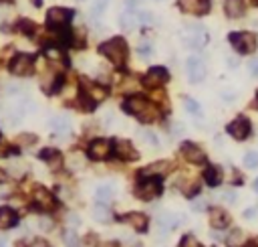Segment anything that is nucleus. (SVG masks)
<instances>
[{"mask_svg":"<svg viewBox=\"0 0 258 247\" xmlns=\"http://www.w3.org/2000/svg\"><path fill=\"white\" fill-rule=\"evenodd\" d=\"M83 95L89 97L93 104H97V102H103L107 97V87H103L99 83H93V81L83 79Z\"/></svg>","mask_w":258,"mask_h":247,"instance_id":"10","label":"nucleus"},{"mask_svg":"<svg viewBox=\"0 0 258 247\" xmlns=\"http://www.w3.org/2000/svg\"><path fill=\"white\" fill-rule=\"evenodd\" d=\"M137 51H140V55H141V57H149V53H151V45L143 43V45L137 47Z\"/></svg>","mask_w":258,"mask_h":247,"instance_id":"33","label":"nucleus"},{"mask_svg":"<svg viewBox=\"0 0 258 247\" xmlns=\"http://www.w3.org/2000/svg\"><path fill=\"white\" fill-rule=\"evenodd\" d=\"M160 192H162L160 180H153V178L141 180V183L137 185V189H135V196H137V199H141V201H151V199H156Z\"/></svg>","mask_w":258,"mask_h":247,"instance_id":"5","label":"nucleus"},{"mask_svg":"<svg viewBox=\"0 0 258 247\" xmlns=\"http://www.w3.org/2000/svg\"><path fill=\"white\" fill-rule=\"evenodd\" d=\"M4 180H6V172L0 170V183H4Z\"/></svg>","mask_w":258,"mask_h":247,"instance_id":"44","label":"nucleus"},{"mask_svg":"<svg viewBox=\"0 0 258 247\" xmlns=\"http://www.w3.org/2000/svg\"><path fill=\"white\" fill-rule=\"evenodd\" d=\"M230 43L232 47L236 49L238 53H252L256 51V35H252V32H246V30H240V32H230Z\"/></svg>","mask_w":258,"mask_h":247,"instance_id":"3","label":"nucleus"},{"mask_svg":"<svg viewBox=\"0 0 258 247\" xmlns=\"http://www.w3.org/2000/svg\"><path fill=\"white\" fill-rule=\"evenodd\" d=\"M123 110L127 113H131V116H135L137 120L145 122V124L156 122L160 118V111L153 108L143 95H131V97H127V100L123 102Z\"/></svg>","mask_w":258,"mask_h":247,"instance_id":"1","label":"nucleus"},{"mask_svg":"<svg viewBox=\"0 0 258 247\" xmlns=\"http://www.w3.org/2000/svg\"><path fill=\"white\" fill-rule=\"evenodd\" d=\"M43 229H50V221H48V219L43 221Z\"/></svg>","mask_w":258,"mask_h":247,"instance_id":"45","label":"nucleus"},{"mask_svg":"<svg viewBox=\"0 0 258 247\" xmlns=\"http://www.w3.org/2000/svg\"><path fill=\"white\" fill-rule=\"evenodd\" d=\"M73 19V10L63 8V6H55L47 12V25L53 28H65Z\"/></svg>","mask_w":258,"mask_h":247,"instance_id":"4","label":"nucleus"},{"mask_svg":"<svg viewBox=\"0 0 258 247\" xmlns=\"http://www.w3.org/2000/svg\"><path fill=\"white\" fill-rule=\"evenodd\" d=\"M210 221H212V225H214L216 229H226V227L230 225V217H228L222 209H212V213H210Z\"/></svg>","mask_w":258,"mask_h":247,"instance_id":"22","label":"nucleus"},{"mask_svg":"<svg viewBox=\"0 0 258 247\" xmlns=\"http://www.w3.org/2000/svg\"><path fill=\"white\" fill-rule=\"evenodd\" d=\"M28 247H48V245H47V241H43V239H34V241H30Z\"/></svg>","mask_w":258,"mask_h":247,"instance_id":"37","label":"nucleus"},{"mask_svg":"<svg viewBox=\"0 0 258 247\" xmlns=\"http://www.w3.org/2000/svg\"><path fill=\"white\" fill-rule=\"evenodd\" d=\"M45 55L48 59H63V51H61V49H55V47H47Z\"/></svg>","mask_w":258,"mask_h":247,"instance_id":"30","label":"nucleus"},{"mask_svg":"<svg viewBox=\"0 0 258 247\" xmlns=\"http://www.w3.org/2000/svg\"><path fill=\"white\" fill-rule=\"evenodd\" d=\"M141 136H143V138H145L149 144L158 146V136H156V134H151V132H147V130H145V132H141Z\"/></svg>","mask_w":258,"mask_h":247,"instance_id":"32","label":"nucleus"},{"mask_svg":"<svg viewBox=\"0 0 258 247\" xmlns=\"http://www.w3.org/2000/svg\"><path fill=\"white\" fill-rule=\"evenodd\" d=\"M137 21H140V23H151L153 16L149 12H140V14H137Z\"/></svg>","mask_w":258,"mask_h":247,"instance_id":"35","label":"nucleus"},{"mask_svg":"<svg viewBox=\"0 0 258 247\" xmlns=\"http://www.w3.org/2000/svg\"><path fill=\"white\" fill-rule=\"evenodd\" d=\"M34 203H37L41 209H47V211L55 207L53 194H50L47 189H37V191H34Z\"/></svg>","mask_w":258,"mask_h":247,"instance_id":"20","label":"nucleus"},{"mask_svg":"<svg viewBox=\"0 0 258 247\" xmlns=\"http://www.w3.org/2000/svg\"><path fill=\"white\" fill-rule=\"evenodd\" d=\"M95 196H97V201H101V203H107V201H111V189L109 187H99L97 191H95Z\"/></svg>","mask_w":258,"mask_h":247,"instance_id":"27","label":"nucleus"},{"mask_svg":"<svg viewBox=\"0 0 258 247\" xmlns=\"http://www.w3.org/2000/svg\"><path fill=\"white\" fill-rule=\"evenodd\" d=\"M41 160H45L50 168H59L61 166V160H63V156H61V152L57 150V148H45V150H41Z\"/></svg>","mask_w":258,"mask_h":247,"instance_id":"17","label":"nucleus"},{"mask_svg":"<svg viewBox=\"0 0 258 247\" xmlns=\"http://www.w3.org/2000/svg\"><path fill=\"white\" fill-rule=\"evenodd\" d=\"M32 67H34V59L30 55H24V53H19V55H16L10 61V73L19 75V77L30 75L32 73Z\"/></svg>","mask_w":258,"mask_h":247,"instance_id":"6","label":"nucleus"},{"mask_svg":"<svg viewBox=\"0 0 258 247\" xmlns=\"http://www.w3.org/2000/svg\"><path fill=\"white\" fill-rule=\"evenodd\" d=\"M32 4H34V6H41V4H43V0H32Z\"/></svg>","mask_w":258,"mask_h":247,"instance_id":"47","label":"nucleus"},{"mask_svg":"<svg viewBox=\"0 0 258 247\" xmlns=\"http://www.w3.org/2000/svg\"><path fill=\"white\" fill-rule=\"evenodd\" d=\"M206 41H208V37H206V32H204L202 27H188V30H186V43L190 45V47L198 49Z\"/></svg>","mask_w":258,"mask_h":247,"instance_id":"15","label":"nucleus"},{"mask_svg":"<svg viewBox=\"0 0 258 247\" xmlns=\"http://www.w3.org/2000/svg\"><path fill=\"white\" fill-rule=\"evenodd\" d=\"M137 23V14H133V12H123L121 16H119V27H121L123 30H131Z\"/></svg>","mask_w":258,"mask_h":247,"instance_id":"25","label":"nucleus"},{"mask_svg":"<svg viewBox=\"0 0 258 247\" xmlns=\"http://www.w3.org/2000/svg\"><path fill=\"white\" fill-rule=\"evenodd\" d=\"M93 217H95L97 221H109V219H111V213H109V209H107L105 205H97V207L93 209Z\"/></svg>","mask_w":258,"mask_h":247,"instance_id":"26","label":"nucleus"},{"mask_svg":"<svg viewBox=\"0 0 258 247\" xmlns=\"http://www.w3.org/2000/svg\"><path fill=\"white\" fill-rule=\"evenodd\" d=\"M180 6L190 14H206L210 10V0H180Z\"/></svg>","mask_w":258,"mask_h":247,"instance_id":"14","label":"nucleus"},{"mask_svg":"<svg viewBox=\"0 0 258 247\" xmlns=\"http://www.w3.org/2000/svg\"><path fill=\"white\" fill-rule=\"evenodd\" d=\"M180 247H202V245H200L196 239H192V237H184Z\"/></svg>","mask_w":258,"mask_h":247,"instance_id":"31","label":"nucleus"},{"mask_svg":"<svg viewBox=\"0 0 258 247\" xmlns=\"http://www.w3.org/2000/svg\"><path fill=\"white\" fill-rule=\"evenodd\" d=\"M137 2H140V0H125V4H127V6H135Z\"/></svg>","mask_w":258,"mask_h":247,"instance_id":"43","label":"nucleus"},{"mask_svg":"<svg viewBox=\"0 0 258 247\" xmlns=\"http://www.w3.org/2000/svg\"><path fill=\"white\" fill-rule=\"evenodd\" d=\"M228 65H230V67H236L238 61H236V59H228Z\"/></svg>","mask_w":258,"mask_h":247,"instance_id":"46","label":"nucleus"},{"mask_svg":"<svg viewBox=\"0 0 258 247\" xmlns=\"http://www.w3.org/2000/svg\"><path fill=\"white\" fill-rule=\"evenodd\" d=\"M186 71H188V77H190L192 83H200V81L206 77V65L202 59L190 57L186 61Z\"/></svg>","mask_w":258,"mask_h":247,"instance_id":"8","label":"nucleus"},{"mask_svg":"<svg viewBox=\"0 0 258 247\" xmlns=\"http://www.w3.org/2000/svg\"><path fill=\"white\" fill-rule=\"evenodd\" d=\"M171 166H174V164L167 160H158V162L149 164V166L141 168V176H165L171 170Z\"/></svg>","mask_w":258,"mask_h":247,"instance_id":"13","label":"nucleus"},{"mask_svg":"<svg viewBox=\"0 0 258 247\" xmlns=\"http://www.w3.org/2000/svg\"><path fill=\"white\" fill-rule=\"evenodd\" d=\"M101 55H105L111 63L115 65H123L125 59H127V43L121 39V37H113L109 41H105L101 47H99Z\"/></svg>","mask_w":258,"mask_h":247,"instance_id":"2","label":"nucleus"},{"mask_svg":"<svg viewBox=\"0 0 258 247\" xmlns=\"http://www.w3.org/2000/svg\"><path fill=\"white\" fill-rule=\"evenodd\" d=\"M254 108H258V91H256V102H254Z\"/></svg>","mask_w":258,"mask_h":247,"instance_id":"48","label":"nucleus"},{"mask_svg":"<svg viewBox=\"0 0 258 247\" xmlns=\"http://www.w3.org/2000/svg\"><path fill=\"white\" fill-rule=\"evenodd\" d=\"M50 128H53V132H57V134H65V132H69V128H71V122L65 116H55L50 120Z\"/></svg>","mask_w":258,"mask_h":247,"instance_id":"24","label":"nucleus"},{"mask_svg":"<svg viewBox=\"0 0 258 247\" xmlns=\"http://www.w3.org/2000/svg\"><path fill=\"white\" fill-rule=\"evenodd\" d=\"M16 223H19V215L8 207H0V229L14 227Z\"/></svg>","mask_w":258,"mask_h":247,"instance_id":"21","label":"nucleus"},{"mask_svg":"<svg viewBox=\"0 0 258 247\" xmlns=\"http://www.w3.org/2000/svg\"><path fill=\"white\" fill-rule=\"evenodd\" d=\"M244 166H248V168L258 166V152H246L244 154Z\"/></svg>","mask_w":258,"mask_h":247,"instance_id":"28","label":"nucleus"},{"mask_svg":"<svg viewBox=\"0 0 258 247\" xmlns=\"http://www.w3.org/2000/svg\"><path fill=\"white\" fill-rule=\"evenodd\" d=\"M254 189H256V191H258V180H256V183H254Z\"/></svg>","mask_w":258,"mask_h":247,"instance_id":"49","label":"nucleus"},{"mask_svg":"<svg viewBox=\"0 0 258 247\" xmlns=\"http://www.w3.org/2000/svg\"><path fill=\"white\" fill-rule=\"evenodd\" d=\"M97 247H119V243H117V241H103V243H99Z\"/></svg>","mask_w":258,"mask_h":247,"instance_id":"40","label":"nucleus"},{"mask_svg":"<svg viewBox=\"0 0 258 247\" xmlns=\"http://www.w3.org/2000/svg\"><path fill=\"white\" fill-rule=\"evenodd\" d=\"M204 209H206V203H204V201L194 203V211H196V213H200V211H204Z\"/></svg>","mask_w":258,"mask_h":247,"instance_id":"41","label":"nucleus"},{"mask_svg":"<svg viewBox=\"0 0 258 247\" xmlns=\"http://www.w3.org/2000/svg\"><path fill=\"white\" fill-rule=\"evenodd\" d=\"M244 217H246V219H252V217H256V209H254V207H248V209L244 211Z\"/></svg>","mask_w":258,"mask_h":247,"instance_id":"38","label":"nucleus"},{"mask_svg":"<svg viewBox=\"0 0 258 247\" xmlns=\"http://www.w3.org/2000/svg\"><path fill=\"white\" fill-rule=\"evenodd\" d=\"M184 106H186V110L190 111V113H194V116H198V113H200V106H198V102L192 100V97H186Z\"/></svg>","mask_w":258,"mask_h":247,"instance_id":"29","label":"nucleus"},{"mask_svg":"<svg viewBox=\"0 0 258 247\" xmlns=\"http://www.w3.org/2000/svg\"><path fill=\"white\" fill-rule=\"evenodd\" d=\"M115 154L121 160H135L137 158V150L133 148V144L127 142V140H119L115 144Z\"/></svg>","mask_w":258,"mask_h":247,"instance_id":"16","label":"nucleus"},{"mask_svg":"<svg viewBox=\"0 0 258 247\" xmlns=\"http://www.w3.org/2000/svg\"><path fill=\"white\" fill-rule=\"evenodd\" d=\"M113 152V144L109 140H93L89 144V158L93 160H105Z\"/></svg>","mask_w":258,"mask_h":247,"instance_id":"7","label":"nucleus"},{"mask_svg":"<svg viewBox=\"0 0 258 247\" xmlns=\"http://www.w3.org/2000/svg\"><path fill=\"white\" fill-rule=\"evenodd\" d=\"M224 10L230 19H240L246 10V2L244 0H226L224 2Z\"/></svg>","mask_w":258,"mask_h":247,"instance_id":"18","label":"nucleus"},{"mask_svg":"<svg viewBox=\"0 0 258 247\" xmlns=\"http://www.w3.org/2000/svg\"><path fill=\"white\" fill-rule=\"evenodd\" d=\"M254 2H258V0H254Z\"/></svg>","mask_w":258,"mask_h":247,"instance_id":"50","label":"nucleus"},{"mask_svg":"<svg viewBox=\"0 0 258 247\" xmlns=\"http://www.w3.org/2000/svg\"><path fill=\"white\" fill-rule=\"evenodd\" d=\"M34 140H37V138H34V136H28V134L19 138V142H34Z\"/></svg>","mask_w":258,"mask_h":247,"instance_id":"42","label":"nucleus"},{"mask_svg":"<svg viewBox=\"0 0 258 247\" xmlns=\"http://www.w3.org/2000/svg\"><path fill=\"white\" fill-rule=\"evenodd\" d=\"M121 221L135 227L137 231H145V227H147V217L141 215V213H127V215L121 217Z\"/></svg>","mask_w":258,"mask_h":247,"instance_id":"19","label":"nucleus"},{"mask_svg":"<svg viewBox=\"0 0 258 247\" xmlns=\"http://www.w3.org/2000/svg\"><path fill=\"white\" fill-rule=\"evenodd\" d=\"M228 134L234 138V140H246L248 136H250V122L246 120V118H236L234 122H230L228 124Z\"/></svg>","mask_w":258,"mask_h":247,"instance_id":"9","label":"nucleus"},{"mask_svg":"<svg viewBox=\"0 0 258 247\" xmlns=\"http://www.w3.org/2000/svg\"><path fill=\"white\" fill-rule=\"evenodd\" d=\"M240 237H242V233H240V231H236V233H232V235H230V243H232V245H236V243H240V241H238Z\"/></svg>","mask_w":258,"mask_h":247,"instance_id":"39","label":"nucleus"},{"mask_svg":"<svg viewBox=\"0 0 258 247\" xmlns=\"http://www.w3.org/2000/svg\"><path fill=\"white\" fill-rule=\"evenodd\" d=\"M182 154H184V158H186L188 162H192V164H200V162L206 160L204 150H202L198 144H194V142H186V144L182 146Z\"/></svg>","mask_w":258,"mask_h":247,"instance_id":"12","label":"nucleus"},{"mask_svg":"<svg viewBox=\"0 0 258 247\" xmlns=\"http://www.w3.org/2000/svg\"><path fill=\"white\" fill-rule=\"evenodd\" d=\"M167 79H169V73H167L165 67H151L147 71V75L143 77V83L147 87H160V85L165 83Z\"/></svg>","mask_w":258,"mask_h":247,"instance_id":"11","label":"nucleus"},{"mask_svg":"<svg viewBox=\"0 0 258 247\" xmlns=\"http://www.w3.org/2000/svg\"><path fill=\"white\" fill-rule=\"evenodd\" d=\"M222 196H224V201H228V203H234V201H236V192L230 191V189L222 192Z\"/></svg>","mask_w":258,"mask_h":247,"instance_id":"34","label":"nucleus"},{"mask_svg":"<svg viewBox=\"0 0 258 247\" xmlns=\"http://www.w3.org/2000/svg\"><path fill=\"white\" fill-rule=\"evenodd\" d=\"M204 178H206V183H208L210 187H216L222 183V170L218 166H208L204 172Z\"/></svg>","mask_w":258,"mask_h":247,"instance_id":"23","label":"nucleus"},{"mask_svg":"<svg viewBox=\"0 0 258 247\" xmlns=\"http://www.w3.org/2000/svg\"><path fill=\"white\" fill-rule=\"evenodd\" d=\"M248 69H250V73H252V75H256V77H258V59H252V61L248 63Z\"/></svg>","mask_w":258,"mask_h":247,"instance_id":"36","label":"nucleus"}]
</instances>
